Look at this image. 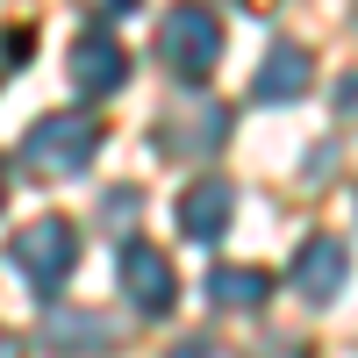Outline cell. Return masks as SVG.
<instances>
[{"label": "cell", "mask_w": 358, "mask_h": 358, "mask_svg": "<svg viewBox=\"0 0 358 358\" xmlns=\"http://www.w3.org/2000/svg\"><path fill=\"white\" fill-rule=\"evenodd\" d=\"M215 57H222V22H215V8L179 0V8L158 15V65H165L172 79L201 86L208 72H215Z\"/></svg>", "instance_id": "1"}, {"label": "cell", "mask_w": 358, "mask_h": 358, "mask_svg": "<svg viewBox=\"0 0 358 358\" xmlns=\"http://www.w3.org/2000/svg\"><path fill=\"white\" fill-rule=\"evenodd\" d=\"M8 251H15V273L36 287V294H50V287H65L72 265H79V229L65 215H36L29 229H15Z\"/></svg>", "instance_id": "2"}, {"label": "cell", "mask_w": 358, "mask_h": 358, "mask_svg": "<svg viewBox=\"0 0 358 358\" xmlns=\"http://www.w3.org/2000/svg\"><path fill=\"white\" fill-rule=\"evenodd\" d=\"M151 143H158L165 158H208V151L229 143V108L208 101V94H187V101H172L158 122H151Z\"/></svg>", "instance_id": "3"}, {"label": "cell", "mask_w": 358, "mask_h": 358, "mask_svg": "<svg viewBox=\"0 0 358 358\" xmlns=\"http://www.w3.org/2000/svg\"><path fill=\"white\" fill-rule=\"evenodd\" d=\"M94 151H101V122H94V115H72V108H65V115H43V122L22 136V158L36 165L43 179H65V172H79Z\"/></svg>", "instance_id": "4"}, {"label": "cell", "mask_w": 358, "mask_h": 358, "mask_svg": "<svg viewBox=\"0 0 358 358\" xmlns=\"http://www.w3.org/2000/svg\"><path fill=\"white\" fill-rule=\"evenodd\" d=\"M344 273H351V251H344V236H308L301 258H294V294L315 308H330L337 294H344Z\"/></svg>", "instance_id": "5"}, {"label": "cell", "mask_w": 358, "mask_h": 358, "mask_svg": "<svg viewBox=\"0 0 358 358\" xmlns=\"http://www.w3.org/2000/svg\"><path fill=\"white\" fill-rule=\"evenodd\" d=\"M122 294H129V308L165 315L172 294H179V280H172V265H165L151 244H122Z\"/></svg>", "instance_id": "6"}, {"label": "cell", "mask_w": 358, "mask_h": 358, "mask_svg": "<svg viewBox=\"0 0 358 358\" xmlns=\"http://www.w3.org/2000/svg\"><path fill=\"white\" fill-rule=\"evenodd\" d=\"M65 72H72V86H79V94H115V86L129 79V50L115 43V36H101V29H94V36H79V43H72Z\"/></svg>", "instance_id": "7"}, {"label": "cell", "mask_w": 358, "mask_h": 358, "mask_svg": "<svg viewBox=\"0 0 358 358\" xmlns=\"http://www.w3.org/2000/svg\"><path fill=\"white\" fill-rule=\"evenodd\" d=\"M236 215V187L229 179H194L187 194H179V229L194 236V244H215Z\"/></svg>", "instance_id": "8"}, {"label": "cell", "mask_w": 358, "mask_h": 358, "mask_svg": "<svg viewBox=\"0 0 358 358\" xmlns=\"http://www.w3.org/2000/svg\"><path fill=\"white\" fill-rule=\"evenodd\" d=\"M308 79H315V57H308L301 43H273V50H265V65H258V86H251V94H258V101H301Z\"/></svg>", "instance_id": "9"}, {"label": "cell", "mask_w": 358, "mask_h": 358, "mask_svg": "<svg viewBox=\"0 0 358 358\" xmlns=\"http://www.w3.org/2000/svg\"><path fill=\"white\" fill-rule=\"evenodd\" d=\"M43 344H50V351H115L122 330L101 322V315H86V308H50V315H43Z\"/></svg>", "instance_id": "10"}, {"label": "cell", "mask_w": 358, "mask_h": 358, "mask_svg": "<svg viewBox=\"0 0 358 358\" xmlns=\"http://www.w3.org/2000/svg\"><path fill=\"white\" fill-rule=\"evenodd\" d=\"M265 294H273V280H265L258 265H215V273H208V301L215 308L251 315V308H265Z\"/></svg>", "instance_id": "11"}, {"label": "cell", "mask_w": 358, "mask_h": 358, "mask_svg": "<svg viewBox=\"0 0 358 358\" xmlns=\"http://www.w3.org/2000/svg\"><path fill=\"white\" fill-rule=\"evenodd\" d=\"M172 358H236V351L215 344V337H187V344H172Z\"/></svg>", "instance_id": "12"}, {"label": "cell", "mask_w": 358, "mask_h": 358, "mask_svg": "<svg viewBox=\"0 0 358 358\" xmlns=\"http://www.w3.org/2000/svg\"><path fill=\"white\" fill-rule=\"evenodd\" d=\"M0 358H22V337L15 330H0Z\"/></svg>", "instance_id": "13"}, {"label": "cell", "mask_w": 358, "mask_h": 358, "mask_svg": "<svg viewBox=\"0 0 358 358\" xmlns=\"http://www.w3.org/2000/svg\"><path fill=\"white\" fill-rule=\"evenodd\" d=\"M94 8H108V15H115V8H129V0H94Z\"/></svg>", "instance_id": "14"}, {"label": "cell", "mask_w": 358, "mask_h": 358, "mask_svg": "<svg viewBox=\"0 0 358 358\" xmlns=\"http://www.w3.org/2000/svg\"><path fill=\"white\" fill-rule=\"evenodd\" d=\"M0 201H8V165H0Z\"/></svg>", "instance_id": "15"}]
</instances>
